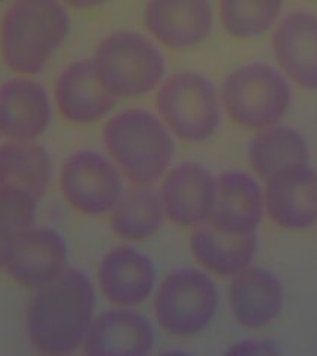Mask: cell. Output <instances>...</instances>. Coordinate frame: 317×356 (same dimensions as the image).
Wrapping results in <instances>:
<instances>
[{"label": "cell", "instance_id": "cell-20", "mask_svg": "<svg viewBox=\"0 0 317 356\" xmlns=\"http://www.w3.org/2000/svg\"><path fill=\"white\" fill-rule=\"evenodd\" d=\"M189 245L194 260L206 272L233 277L252 263L258 248V238L257 232L232 235L205 222L194 229Z\"/></svg>", "mask_w": 317, "mask_h": 356}, {"label": "cell", "instance_id": "cell-8", "mask_svg": "<svg viewBox=\"0 0 317 356\" xmlns=\"http://www.w3.org/2000/svg\"><path fill=\"white\" fill-rule=\"evenodd\" d=\"M60 191L71 208L89 217L110 214L122 197L123 175L114 162L95 150H79L64 161Z\"/></svg>", "mask_w": 317, "mask_h": 356}, {"label": "cell", "instance_id": "cell-24", "mask_svg": "<svg viewBox=\"0 0 317 356\" xmlns=\"http://www.w3.org/2000/svg\"><path fill=\"white\" fill-rule=\"evenodd\" d=\"M283 0H220L218 15L228 36L257 39L276 26Z\"/></svg>", "mask_w": 317, "mask_h": 356}, {"label": "cell", "instance_id": "cell-21", "mask_svg": "<svg viewBox=\"0 0 317 356\" xmlns=\"http://www.w3.org/2000/svg\"><path fill=\"white\" fill-rule=\"evenodd\" d=\"M248 161L254 174L266 181L289 166L310 163V147L298 129L276 124L257 131L249 141Z\"/></svg>", "mask_w": 317, "mask_h": 356}, {"label": "cell", "instance_id": "cell-27", "mask_svg": "<svg viewBox=\"0 0 317 356\" xmlns=\"http://www.w3.org/2000/svg\"><path fill=\"white\" fill-rule=\"evenodd\" d=\"M18 235L19 233L8 226L3 220H0V269H5L10 248H12V243Z\"/></svg>", "mask_w": 317, "mask_h": 356}, {"label": "cell", "instance_id": "cell-3", "mask_svg": "<svg viewBox=\"0 0 317 356\" xmlns=\"http://www.w3.org/2000/svg\"><path fill=\"white\" fill-rule=\"evenodd\" d=\"M108 158L123 178L139 187H153L171 170L175 137L157 113L141 107L108 118L103 128Z\"/></svg>", "mask_w": 317, "mask_h": 356}, {"label": "cell", "instance_id": "cell-4", "mask_svg": "<svg viewBox=\"0 0 317 356\" xmlns=\"http://www.w3.org/2000/svg\"><path fill=\"white\" fill-rule=\"evenodd\" d=\"M91 60L103 83L117 99L148 95L166 74V61L159 44L137 31H116L105 36Z\"/></svg>", "mask_w": 317, "mask_h": 356}, {"label": "cell", "instance_id": "cell-25", "mask_svg": "<svg viewBox=\"0 0 317 356\" xmlns=\"http://www.w3.org/2000/svg\"><path fill=\"white\" fill-rule=\"evenodd\" d=\"M39 200L27 191L0 186V220L17 233H23L35 226Z\"/></svg>", "mask_w": 317, "mask_h": 356}, {"label": "cell", "instance_id": "cell-26", "mask_svg": "<svg viewBox=\"0 0 317 356\" xmlns=\"http://www.w3.org/2000/svg\"><path fill=\"white\" fill-rule=\"evenodd\" d=\"M228 355H277L275 341L266 339H245L232 343L227 349Z\"/></svg>", "mask_w": 317, "mask_h": 356}, {"label": "cell", "instance_id": "cell-7", "mask_svg": "<svg viewBox=\"0 0 317 356\" xmlns=\"http://www.w3.org/2000/svg\"><path fill=\"white\" fill-rule=\"evenodd\" d=\"M220 293L212 277L194 267L172 270L155 294L157 324L171 336L193 337L214 321Z\"/></svg>", "mask_w": 317, "mask_h": 356}, {"label": "cell", "instance_id": "cell-28", "mask_svg": "<svg viewBox=\"0 0 317 356\" xmlns=\"http://www.w3.org/2000/svg\"><path fill=\"white\" fill-rule=\"evenodd\" d=\"M61 2L69 9L73 8L78 10H91L104 6L105 3L110 2V0H61Z\"/></svg>", "mask_w": 317, "mask_h": 356}, {"label": "cell", "instance_id": "cell-22", "mask_svg": "<svg viewBox=\"0 0 317 356\" xmlns=\"http://www.w3.org/2000/svg\"><path fill=\"white\" fill-rule=\"evenodd\" d=\"M52 177L51 153L37 141L0 144V186L17 187L42 199L51 186Z\"/></svg>", "mask_w": 317, "mask_h": 356}, {"label": "cell", "instance_id": "cell-23", "mask_svg": "<svg viewBox=\"0 0 317 356\" xmlns=\"http://www.w3.org/2000/svg\"><path fill=\"white\" fill-rule=\"evenodd\" d=\"M166 216L159 192L153 187L134 186L123 192L110 213V227L126 242H141L160 230Z\"/></svg>", "mask_w": 317, "mask_h": 356}, {"label": "cell", "instance_id": "cell-1", "mask_svg": "<svg viewBox=\"0 0 317 356\" xmlns=\"http://www.w3.org/2000/svg\"><path fill=\"white\" fill-rule=\"evenodd\" d=\"M96 306L95 288L80 269L69 267L35 291L27 309L31 346L45 355H69L83 346Z\"/></svg>", "mask_w": 317, "mask_h": 356}, {"label": "cell", "instance_id": "cell-6", "mask_svg": "<svg viewBox=\"0 0 317 356\" xmlns=\"http://www.w3.org/2000/svg\"><path fill=\"white\" fill-rule=\"evenodd\" d=\"M223 110L240 128L259 131L280 124L292 102L291 83L276 67L245 64L221 85Z\"/></svg>", "mask_w": 317, "mask_h": 356}, {"label": "cell", "instance_id": "cell-12", "mask_svg": "<svg viewBox=\"0 0 317 356\" xmlns=\"http://www.w3.org/2000/svg\"><path fill=\"white\" fill-rule=\"evenodd\" d=\"M52 111L48 89L31 76L17 74L0 83V138L37 141L51 125Z\"/></svg>", "mask_w": 317, "mask_h": 356}, {"label": "cell", "instance_id": "cell-2", "mask_svg": "<svg viewBox=\"0 0 317 356\" xmlns=\"http://www.w3.org/2000/svg\"><path fill=\"white\" fill-rule=\"evenodd\" d=\"M71 29L69 8L61 0H12L0 21V54L18 76L43 72Z\"/></svg>", "mask_w": 317, "mask_h": 356}, {"label": "cell", "instance_id": "cell-29", "mask_svg": "<svg viewBox=\"0 0 317 356\" xmlns=\"http://www.w3.org/2000/svg\"><path fill=\"white\" fill-rule=\"evenodd\" d=\"M3 2H8V0H0V3H3Z\"/></svg>", "mask_w": 317, "mask_h": 356}, {"label": "cell", "instance_id": "cell-15", "mask_svg": "<svg viewBox=\"0 0 317 356\" xmlns=\"http://www.w3.org/2000/svg\"><path fill=\"white\" fill-rule=\"evenodd\" d=\"M264 213V188L252 174L228 170L215 177L214 205L207 225L232 235H246L257 232Z\"/></svg>", "mask_w": 317, "mask_h": 356}, {"label": "cell", "instance_id": "cell-14", "mask_svg": "<svg viewBox=\"0 0 317 356\" xmlns=\"http://www.w3.org/2000/svg\"><path fill=\"white\" fill-rule=\"evenodd\" d=\"M215 177L202 163L185 161L162 178L159 196L165 216L180 227H198L209 220Z\"/></svg>", "mask_w": 317, "mask_h": 356}, {"label": "cell", "instance_id": "cell-16", "mask_svg": "<svg viewBox=\"0 0 317 356\" xmlns=\"http://www.w3.org/2000/svg\"><path fill=\"white\" fill-rule=\"evenodd\" d=\"M98 286L117 307H137L156 286V264L132 245H120L108 251L98 266Z\"/></svg>", "mask_w": 317, "mask_h": 356}, {"label": "cell", "instance_id": "cell-18", "mask_svg": "<svg viewBox=\"0 0 317 356\" xmlns=\"http://www.w3.org/2000/svg\"><path fill=\"white\" fill-rule=\"evenodd\" d=\"M155 340V328L143 314L116 306L94 318L82 348L94 356H144Z\"/></svg>", "mask_w": 317, "mask_h": 356}, {"label": "cell", "instance_id": "cell-9", "mask_svg": "<svg viewBox=\"0 0 317 356\" xmlns=\"http://www.w3.org/2000/svg\"><path fill=\"white\" fill-rule=\"evenodd\" d=\"M214 17L211 0H147L143 24L160 47L187 51L211 36Z\"/></svg>", "mask_w": 317, "mask_h": 356}, {"label": "cell", "instance_id": "cell-17", "mask_svg": "<svg viewBox=\"0 0 317 356\" xmlns=\"http://www.w3.org/2000/svg\"><path fill=\"white\" fill-rule=\"evenodd\" d=\"M271 48L279 70L307 91H317V15L295 10L277 22Z\"/></svg>", "mask_w": 317, "mask_h": 356}, {"label": "cell", "instance_id": "cell-19", "mask_svg": "<svg viewBox=\"0 0 317 356\" xmlns=\"http://www.w3.org/2000/svg\"><path fill=\"white\" fill-rule=\"evenodd\" d=\"M228 302L237 324L248 330H259L280 315L285 303V291L282 281L271 270L248 266L233 276Z\"/></svg>", "mask_w": 317, "mask_h": 356}, {"label": "cell", "instance_id": "cell-13", "mask_svg": "<svg viewBox=\"0 0 317 356\" xmlns=\"http://www.w3.org/2000/svg\"><path fill=\"white\" fill-rule=\"evenodd\" d=\"M264 205L280 229L304 230L317 222V172L310 163L289 166L266 180Z\"/></svg>", "mask_w": 317, "mask_h": 356}, {"label": "cell", "instance_id": "cell-5", "mask_svg": "<svg viewBox=\"0 0 317 356\" xmlns=\"http://www.w3.org/2000/svg\"><path fill=\"white\" fill-rule=\"evenodd\" d=\"M155 104L163 124L184 143L211 140L221 125L220 91L198 72L185 70L165 77L156 89Z\"/></svg>", "mask_w": 317, "mask_h": 356}, {"label": "cell", "instance_id": "cell-10", "mask_svg": "<svg viewBox=\"0 0 317 356\" xmlns=\"http://www.w3.org/2000/svg\"><path fill=\"white\" fill-rule=\"evenodd\" d=\"M69 269V247L60 232L33 226L15 238L5 270L28 289H39Z\"/></svg>", "mask_w": 317, "mask_h": 356}, {"label": "cell", "instance_id": "cell-11", "mask_svg": "<svg viewBox=\"0 0 317 356\" xmlns=\"http://www.w3.org/2000/svg\"><path fill=\"white\" fill-rule=\"evenodd\" d=\"M117 102L91 58L64 67L53 85V104L61 118L73 125H92L108 118Z\"/></svg>", "mask_w": 317, "mask_h": 356}]
</instances>
